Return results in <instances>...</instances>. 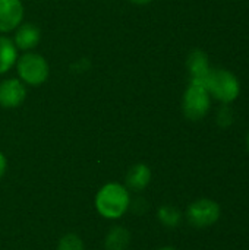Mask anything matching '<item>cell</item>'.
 I'll return each mask as SVG.
<instances>
[{"mask_svg":"<svg viewBox=\"0 0 249 250\" xmlns=\"http://www.w3.org/2000/svg\"><path fill=\"white\" fill-rule=\"evenodd\" d=\"M132 198L129 189L117 182L103 185L94 198V205L100 217L104 220H119L131 209Z\"/></svg>","mask_w":249,"mask_h":250,"instance_id":"6da1fadb","label":"cell"},{"mask_svg":"<svg viewBox=\"0 0 249 250\" xmlns=\"http://www.w3.org/2000/svg\"><path fill=\"white\" fill-rule=\"evenodd\" d=\"M204 85L210 97L219 100L223 104H229L235 101L241 92V85L238 78L225 69H211Z\"/></svg>","mask_w":249,"mask_h":250,"instance_id":"7a4b0ae2","label":"cell"},{"mask_svg":"<svg viewBox=\"0 0 249 250\" xmlns=\"http://www.w3.org/2000/svg\"><path fill=\"white\" fill-rule=\"evenodd\" d=\"M16 69L21 81L31 86L43 85L50 73L47 60L41 54L32 51H26L21 57H18Z\"/></svg>","mask_w":249,"mask_h":250,"instance_id":"3957f363","label":"cell"},{"mask_svg":"<svg viewBox=\"0 0 249 250\" xmlns=\"http://www.w3.org/2000/svg\"><path fill=\"white\" fill-rule=\"evenodd\" d=\"M210 103H211V97L205 85L191 81L189 86L185 91L183 101H182V110L186 119L192 122L204 119L210 110Z\"/></svg>","mask_w":249,"mask_h":250,"instance_id":"277c9868","label":"cell"},{"mask_svg":"<svg viewBox=\"0 0 249 250\" xmlns=\"http://www.w3.org/2000/svg\"><path fill=\"white\" fill-rule=\"evenodd\" d=\"M220 207L216 201L201 198L194 201L186 209V220L195 229H207L216 224L220 218Z\"/></svg>","mask_w":249,"mask_h":250,"instance_id":"5b68a950","label":"cell"},{"mask_svg":"<svg viewBox=\"0 0 249 250\" xmlns=\"http://www.w3.org/2000/svg\"><path fill=\"white\" fill-rule=\"evenodd\" d=\"M23 19V4L21 0H0V32H12Z\"/></svg>","mask_w":249,"mask_h":250,"instance_id":"8992f818","label":"cell"},{"mask_svg":"<svg viewBox=\"0 0 249 250\" xmlns=\"http://www.w3.org/2000/svg\"><path fill=\"white\" fill-rule=\"evenodd\" d=\"M26 97V89L22 81L10 78L0 83V105L3 108L19 107Z\"/></svg>","mask_w":249,"mask_h":250,"instance_id":"52a82bcc","label":"cell"},{"mask_svg":"<svg viewBox=\"0 0 249 250\" xmlns=\"http://www.w3.org/2000/svg\"><path fill=\"white\" fill-rule=\"evenodd\" d=\"M151 177H153L151 168L144 163H138L128 170L126 177H125V186L129 190L142 192L150 185Z\"/></svg>","mask_w":249,"mask_h":250,"instance_id":"ba28073f","label":"cell"},{"mask_svg":"<svg viewBox=\"0 0 249 250\" xmlns=\"http://www.w3.org/2000/svg\"><path fill=\"white\" fill-rule=\"evenodd\" d=\"M40 38H41V32L34 23H21L16 28L13 44L19 50L29 51L34 47H37V44L40 42Z\"/></svg>","mask_w":249,"mask_h":250,"instance_id":"9c48e42d","label":"cell"},{"mask_svg":"<svg viewBox=\"0 0 249 250\" xmlns=\"http://www.w3.org/2000/svg\"><path fill=\"white\" fill-rule=\"evenodd\" d=\"M188 70L191 75L192 82H200L205 83V79L210 73V66H208V59L207 54L201 50H195L189 54L188 57Z\"/></svg>","mask_w":249,"mask_h":250,"instance_id":"30bf717a","label":"cell"},{"mask_svg":"<svg viewBox=\"0 0 249 250\" xmlns=\"http://www.w3.org/2000/svg\"><path fill=\"white\" fill-rule=\"evenodd\" d=\"M132 234L123 226H113L104 239V249L106 250H126L131 246Z\"/></svg>","mask_w":249,"mask_h":250,"instance_id":"8fae6325","label":"cell"},{"mask_svg":"<svg viewBox=\"0 0 249 250\" xmlns=\"http://www.w3.org/2000/svg\"><path fill=\"white\" fill-rule=\"evenodd\" d=\"M18 60V48L13 40L0 35V75L9 72Z\"/></svg>","mask_w":249,"mask_h":250,"instance_id":"7c38bea8","label":"cell"},{"mask_svg":"<svg viewBox=\"0 0 249 250\" xmlns=\"http://www.w3.org/2000/svg\"><path fill=\"white\" fill-rule=\"evenodd\" d=\"M158 221L167 229H176L182 221V214L173 205H161L157 211Z\"/></svg>","mask_w":249,"mask_h":250,"instance_id":"4fadbf2b","label":"cell"},{"mask_svg":"<svg viewBox=\"0 0 249 250\" xmlns=\"http://www.w3.org/2000/svg\"><path fill=\"white\" fill-rule=\"evenodd\" d=\"M56 250H85V245L81 236L75 233H68L59 240Z\"/></svg>","mask_w":249,"mask_h":250,"instance_id":"5bb4252c","label":"cell"},{"mask_svg":"<svg viewBox=\"0 0 249 250\" xmlns=\"http://www.w3.org/2000/svg\"><path fill=\"white\" fill-rule=\"evenodd\" d=\"M6 170H7V160H6V157H4V154L0 151V179L4 176V173H6Z\"/></svg>","mask_w":249,"mask_h":250,"instance_id":"9a60e30c","label":"cell"},{"mask_svg":"<svg viewBox=\"0 0 249 250\" xmlns=\"http://www.w3.org/2000/svg\"><path fill=\"white\" fill-rule=\"evenodd\" d=\"M131 3H135V4H148V3H151L153 0H129Z\"/></svg>","mask_w":249,"mask_h":250,"instance_id":"2e32d148","label":"cell"},{"mask_svg":"<svg viewBox=\"0 0 249 250\" xmlns=\"http://www.w3.org/2000/svg\"><path fill=\"white\" fill-rule=\"evenodd\" d=\"M157 250H178V249H175V248H172V246H164V248H160V249H157Z\"/></svg>","mask_w":249,"mask_h":250,"instance_id":"e0dca14e","label":"cell"},{"mask_svg":"<svg viewBox=\"0 0 249 250\" xmlns=\"http://www.w3.org/2000/svg\"><path fill=\"white\" fill-rule=\"evenodd\" d=\"M247 145H248V149H249V133H248V139H247Z\"/></svg>","mask_w":249,"mask_h":250,"instance_id":"ac0fdd59","label":"cell"}]
</instances>
